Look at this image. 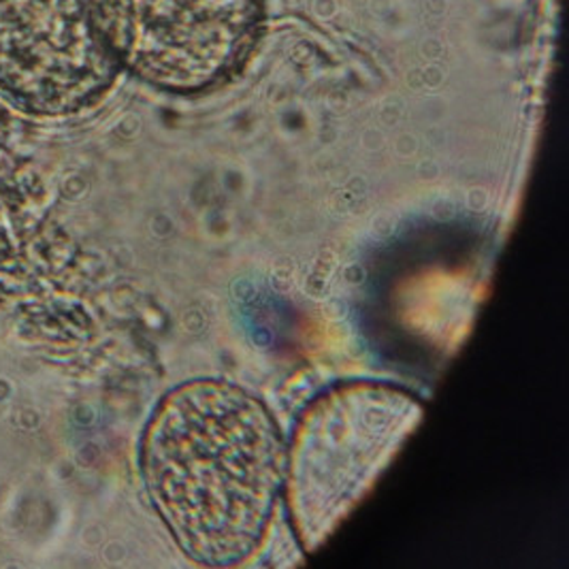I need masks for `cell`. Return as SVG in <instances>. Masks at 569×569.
I'll return each mask as SVG.
<instances>
[{"mask_svg":"<svg viewBox=\"0 0 569 569\" xmlns=\"http://www.w3.org/2000/svg\"><path fill=\"white\" fill-rule=\"evenodd\" d=\"M111 0H0V94L37 116H67L113 83Z\"/></svg>","mask_w":569,"mask_h":569,"instance_id":"3957f363","label":"cell"},{"mask_svg":"<svg viewBox=\"0 0 569 569\" xmlns=\"http://www.w3.org/2000/svg\"><path fill=\"white\" fill-rule=\"evenodd\" d=\"M422 418V403L387 382H343L303 412L286 450V501L306 552L355 512Z\"/></svg>","mask_w":569,"mask_h":569,"instance_id":"7a4b0ae2","label":"cell"},{"mask_svg":"<svg viewBox=\"0 0 569 569\" xmlns=\"http://www.w3.org/2000/svg\"><path fill=\"white\" fill-rule=\"evenodd\" d=\"M286 446L269 408L224 380L164 395L141 441V476L183 555L233 568L259 548L284 487Z\"/></svg>","mask_w":569,"mask_h":569,"instance_id":"6da1fadb","label":"cell"},{"mask_svg":"<svg viewBox=\"0 0 569 569\" xmlns=\"http://www.w3.org/2000/svg\"><path fill=\"white\" fill-rule=\"evenodd\" d=\"M120 60L148 83L190 94L241 67L260 0H111Z\"/></svg>","mask_w":569,"mask_h":569,"instance_id":"277c9868","label":"cell"}]
</instances>
